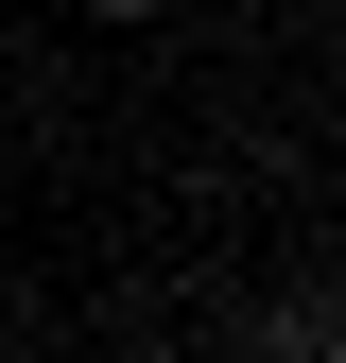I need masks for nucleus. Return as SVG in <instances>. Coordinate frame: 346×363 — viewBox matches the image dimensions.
<instances>
[{
	"label": "nucleus",
	"instance_id": "nucleus-1",
	"mask_svg": "<svg viewBox=\"0 0 346 363\" xmlns=\"http://www.w3.org/2000/svg\"><path fill=\"white\" fill-rule=\"evenodd\" d=\"M312 363H346V294H329V311H312Z\"/></svg>",
	"mask_w": 346,
	"mask_h": 363
},
{
	"label": "nucleus",
	"instance_id": "nucleus-2",
	"mask_svg": "<svg viewBox=\"0 0 346 363\" xmlns=\"http://www.w3.org/2000/svg\"><path fill=\"white\" fill-rule=\"evenodd\" d=\"M86 18H156V0H86Z\"/></svg>",
	"mask_w": 346,
	"mask_h": 363
}]
</instances>
